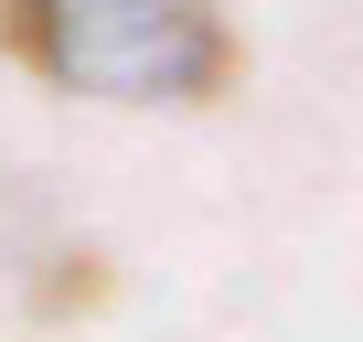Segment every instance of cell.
Here are the masks:
<instances>
[{
    "label": "cell",
    "mask_w": 363,
    "mask_h": 342,
    "mask_svg": "<svg viewBox=\"0 0 363 342\" xmlns=\"http://www.w3.org/2000/svg\"><path fill=\"white\" fill-rule=\"evenodd\" d=\"M0 54L118 107H203L235 86L225 0H0Z\"/></svg>",
    "instance_id": "1"
}]
</instances>
